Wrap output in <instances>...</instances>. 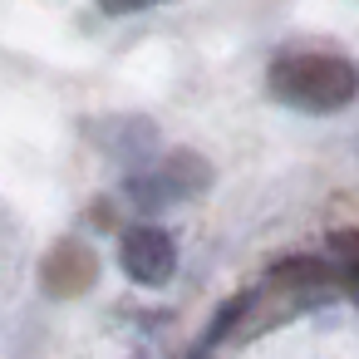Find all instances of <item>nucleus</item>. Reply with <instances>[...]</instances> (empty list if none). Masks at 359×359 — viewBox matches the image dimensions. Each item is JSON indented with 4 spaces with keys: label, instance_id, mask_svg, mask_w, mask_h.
<instances>
[{
    "label": "nucleus",
    "instance_id": "f257e3e1",
    "mask_svg": "<svg viewBox=\"0 0 359 359\" xmlns=\"http://www.w3.org/2000/svg\"><path fill=\"white\" fill-rule=\"evenodd\" d=\"M266 89L271 99H280L285 109H300V114H339L359 99V69L339 55H320V50H305V55H280L266 74Z\"/></svg>",
    "mask_w": 359,
    "mask_h": 359
},
{
    "label": "nucleus",
    "instance_id": "f03ea898",
    "mask_svg": "<svg viewBox=\"0 0 359 359\" xmlns=\"http://www.w3.org/2000/svg\"><path fill=\"white\" fill-rule=\"evenodd\" d=\"M207 187H212V163L202 153H192V148H172L148 172L128 177L123 182V197L133 207L153 212V207H172V202H187V197H202Z\"/></svg>",
    "mask_w": 359,
    "mask_h": 359
},
{
    "label": "nucleus",
    "instance_id": "7ed1b4c3",
    "mask_svg": "<svg viewBox=\"0 0 359 359\" xmlns=\"http://www.w3.org/2000/svg\"><path fill=\"white\" fill-rule=\"evenodd\" d=\"M118 266L128 280L138 285H168L172 271H177V241L158 226V222H138L123 231L118 241Z\"/></svg>",
    "mask_w": 359,
    "mask_h": 359
},
{
    "label": "nucleus",
    "instance_id": "20e7f679",
    "mask_svg": "<svg viewBox=\"0 0 359 359\" xmlns=\"http://www.w3.org/2000/svg\"><path fill=\"white\" fill-rule=\"evenodd\" d=\"M40 280H45V290H50V295H60V300L84 295V290L99 280V256H94V246H89V241H79V236H65V241L45 256Z\"/></svg>",
    "mask_w": 359,
    "mask_h": 359
},
{
    "label": "nucleus",
    "instance_id": "39448f33",
    "mask_svg": "<svg viewBox=\"0 0 359 359\" xmlns=\"http://www.w3.org/2000/svg\"><path fill=\"white\" fill-rule=\"evenodd\" d=\"M330 251H334L349 271H359V231H354V226H349V231H334V236H330Z\"/></svg>",
    "mask_w": 359,
    "mask_h": 359
},
{
    "label": "nucleus",
    "instance_id": "423d86ee",
    "mask_svg": "<svg viewBox=\"0 0 359 359\" xmlns=\"http://www.w3.org/2000/svg\"><path fill=\"white\" fill-rule=\"evenodd\" d=\"M148 6H163V0H99V11L104 15H138Z\"/></svg>",
    "mask_w": 359,
    "mask_h": 359
}]
</instances>
